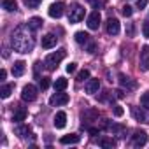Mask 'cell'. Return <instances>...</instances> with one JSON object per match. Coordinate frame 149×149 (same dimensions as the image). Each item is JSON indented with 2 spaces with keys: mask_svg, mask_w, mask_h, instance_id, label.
<instances>
[{
  "mask_svg": "<svg viewBox=\"0 0 149 149\" xmlns=\"http://www.w3.org/2000/svg\"><path fill=\"white\" fill-rule=\"evenodd\" d=\"M98 90H100V81L98 79H90L86 83V93L88 95H95V93H98Z\"/></svg>",
  "mask_w": 149,
  "mask_h": 149,
  "instance_id": "5bb4252c",
  "label": "cell"
},
{
  "mask_svg": "<svg viewBox=\"0 0 149 149\" xmlns=\"http://www.w3.org/2000/svg\"><path fill=\"white\" fill-rule=\"evenodd\" d=\"M63 11H65V4H63V2H54V4H51V6H49L47 14H49L51 18L58 19V18H61V16H63Z\"/></svg>",
  "mask_w": 149,
  "mask_h": 149,
  "instance_id": "8992f818",
  "label": "cell"
},
{
  "mask_svg": "<svg viewBox=\"0 0 149 149\" xmlns=\"http://www.w3.org/2000/svg\"><path fill=\"white\" fill-rule=\"evenodd\" d=\"M84 7L79 6V4H72L70 9H68V21L70 23H79L83 18H84Z\"/></svg>",
  "mask_w": 149,
  "mask_h": 149,
  "instance_id": "3957f363",
  "label": "cell"
},
{
  "mask_svg": "<svg viewBox=\"0 0 149 149\" xmlns=\"http://www.w3.org/2000/svg\"><path fill=\"white\" fill-rule=\"evenodd\" d=\"M140 104H142V107H146V109L149 111V91H146V93L140 97Z\"/></svg>",
  "mask_w": 149,
  "mask_h": 149,
  "instance_id": "4316f807",
  "label": "cell"
},
{
  "mask_svg": "<svg viewBox=\"0 0 149 149\" xmlns=\"http://www.w3.org/2000/svg\"><path fill=\"white\" fill-rule=\"evenodd\" d=\"M56 42H58V37L53 35V33H47V35L42 37V47L44 49H53L56 46Z\"/></svg>",
  "mask_w": 149,
  "mask_h": 149,
  "instance_id": "8fae6325",
  "label": "cell"
},
{
  "mask_svg": "<svg viewBox=\"0 0 149 149\" xmlns=\"http://www.w3.org/2000/svg\"><path fill=\"white\" fill-rule=\"evenodd\" d=\"M25 61H16L13 65V74H14V77H21L23 74H25Z\"/></svg>",
  "mask_w": 149,
  "mask_h": 149,
  "instance_id": "ac0fdd59",
  "label": "cell"
},
{
  "mask_svg": "<svg viewBox=\"0 0 149 149\" xmlns=\"http://www.w3.org/2000/svg\"><path fill=\"white\" fill-rule=\"evenodd\" d=\"M97 118H98V111H95V109H86L83 112V119L84 121H93Z\"/></svg>",
  "mask_w": 149,
  "mask_h": 149,
  "instance_id": "ffe728a7",
  "label": "cell"
},
{
  "mask_svg": "<svg viewBox=\"0 0 149 149\" xmlns=\"http://www.w3.org/2000/svg\"><path fill=\"white\" fill-rule=\"evenodd\" d=\"M105 30H107V33H109V35H118V33H119V30H121L119 21H118L116 18H109V19H107V23H105Z\"/></svg>",
  "mask_w": 149,
  "mask_h": 149,
  "instance_id": "ba28073f",
  "label": "cell"
},
{
  "mask_svg": "<svg viewBox=\"0 0 149 149\" xmlns=\"http://www.w3.org/2000/svg\"><path fill=\"white\" fill-rule=\"evenodd\" d=\"M100 19H102V18H100V13H98V11H93V13L88 16V21H86V23H88V28H90V30H98Z\"/></svg>",
  "mask_w": 149,
  "mask_h": 149,
  "instance_id": "9c48e42d",
  "label": "cell"
},
{
  "mask_svg": "<svg viewBox=\"0 0 149 149\" xmlns=\"http://www.w3.org/2000/svg\"><path fill=\"white\" fill-rule=\"evenodd\" d=\"M13 91H14V84H4L2 88H0V97H2V98H9Z\"/></svg>",
  "mask_w": 149,
  "mask_h": 149,
  "instance_id": "7402d4cb",
  "label": "cell"
},
{
  "mask_svg": "<svg viewBox=\"0 0 149 149\" xmlns=\"http://www.w3.org/2000/svg\"><path fill=\"white\" fill-rule=\"evenodd\" d=\"M49 104H51L53 107L65 105V104H68V95H67V93H63V91H58V93H54V95L49 98Z\"/></svg>",
  "mask_w": 149,
  "mask_h": 149,
  "instance_id": "52a82bcc",
  "label": "cell"
},
{
  "mask_svg": "<svg viewBox=\"0 0 149 149\" xmlns=\"http://www.w3.org/2000/svg\"><path fill=\"white\" fill-rule=\"evenodd\" d=\"M139 67H140L142 72L149 70V46H142L140 56H139Z\"/></svg>",
  "mask_w": 149,
  "mask_h": 149,
  "instance_id": "277c9868",
  "label": "cell"
},
{
  "mask_svg": "<svg viewBox=\"0 0 149 149\" xmlns=\"http://www.w3.org/2000/svg\"><path fill=\"white\" fill-rule=\"evenodd\" d=\"M32 28L28 25H21L18 26L14 32H13V37H11V44L14 47V51L18 53H30L35 46V39L32 35Z\"/></svg>",
  "mask_w": 149,
  "mask_h": 149,
  "instance_id": "6da1fadb",
  "label": "cell"
},
{
  "mask_svg": "<svg viewBox=\"0 0 149 149\" xmlns=\"http://www.w3.org/2000/svg\"><path fill=\"white\" fill-rule=\"evenodd\" d=\"M74 39H76V42L81 44V46H86L88 42H91V40H90V33H86V32H76Z\"/></svg>",
  "mask_w": 149,
  "mask_h": 149,
  "instance_id": "e0dca14e",
  "label": "cell"
},
{
  "mask_svg": "<svg viewBox=\"0 0 149 149\" xmlns=\"http://www.w3.org/2000/svg\"><path fill=\"white\" fill-rule=\"evenodd\" d=\"M16 133H18L21 139H26L28 135H32V130H30V126H26V125H19V126L16 128Z\"/></svg>",
  "mask_w": 149,
  "mask_h": 149,
  "instance_id": "44dd1931",
  "label": "cell"
},
{
  "mask_svg": "<svg viewBox=\"0 0 149 149\" xmlns=\"http://www.w3.org/2000/svg\"><path fill=\"white\" fill-rule=\"evenodd\" d=\"M49 84H51V83H49V79H46V77H42V79H40V88H42V90H47V88H49Z\"/></svg>",
  "mask_w": 149,
  "mask_h": 149,
  "instance_id": "d6a6232c",
  "label": "cell"
},
{
  "mask_svg": "<svg viewBox=\"0 0 149 149\" xmlns=\"http://www.w3.org/2000/svg\"><path fill=\"white\" fill-rule=\"evenodd\" d=\"M25 119H26V111L25 109H18L14 112V116H13V121H16V123H21Z\"/></svg>",
  "mask_w": 149,
  "mask_h": 149,
  "instance_id": "d4e9b609",
  "label": "cell"
},
{
  "mask_svg": "<svg viewBox=\"0 0 149 149\" xmlns=\"http://www.w3.org/2000/svg\"><path fill=\"white\" fill-rule=\"evenodd\" d=\"M147 4H149V0H137V7L139 9H144Z\"/></svg>",
  "mask_w": 149,
  "mask_h": 149,
  "instance_id": "e575fe53",
  "label": "cell"
},
{
  "mask_svg": "<svg viewBox=\"0 0 149 149\" xmlns=\"http://www.w3.org/2000/svg\"><path fill=\"white\" fill-rule=\"evenodd\" d=\"M88 77H90V70H86V68L77 74V81H86Z\"/></svg>",
  "mask_w": 149,
  "mask_h": 149,
  "instance_id": "f1b7e54d",
  "label": "cell"
},
{
  "mask_svg": "<svg viewBox=\"0 0 149 149\" xmlns=\"http://www.w3.org/2000/svg\"><path fill=\"white\" fill-rule=\"evenodd\" d=\"M2 7L7 13H14L18 9V4H16V0H2Z\"/></svg>",
  "mask_w": 149,
  "mask_h": 149,
  "instance_id": "d6986e66",
  "label": "cell"
},
{
  "mask_svg": "<svg viewBox=\"0 0 149 149\" xmlns=\"http://www.w3.org/2000/svg\"><path fill=\"white\" fill-rule=\"evenodd\" d=\"M98 144H100L102 147H105V149H112V147L116 146V142H114L112 139H107V137H102V139L98 140Z\"/></svg>",
  "mask_w": 149,
  "mask_h": 149,
  "instance_id": "484cf974",
  "label": "cell"
},
{
  "mask_svg": "<svg viewBox=\"0 0 149 149\" xmlns=\"http://www.w3.org/2000/svg\"><path fill=\"white\" fill-rule=\"evenodd\" d=\"M67 86H68V81H67L65 77H58V79L54 81V90H56V91H63Z\"/></svg>",
  "mask_w": 149,
  "mask_h": 149,
  "instance_id": "cb8c5ba5",
  "label": "cell"
},
{
  "mask_svg": "<svg viewBox=\"0 0 149 149\" xmlns=\"http://www.w3.org/2000/svg\"><path fill=\"white\" fill-rule=\"evenodd\" d=\"M53 125H54L56 128H65V125H67V114H65L63 111L56 112V116H54V119H53Z\"/></svg>",
  "mask_w": 149,
  "mask_h": 149,
  "instance_id": "9a60e30c",
  "label": "cell"
},
{
  "mask_svg": "<svg viewBox=\"0 0 149 149\" xmlns=\"http://www.w3.org/2000/svg\"><path fill=\"white\" fill-rule=\"evenodd\" d=\"M65 56H67V51H65V49H58V51H54V53L47 54V56H46V60H44L46 68H47V70H54V68L61 63V60H63Z\"/></svg>",
  "mask_w": 149,
  "mask_h": 149,
  "instance_id": "7a4b0ae2",
  "label": "cell"
},
{
  "mask_svg": "<svg viewBox=\"0 0 149 149\" xmlns=\"http://www.w3.org/2000/svg\"><path fill=\"white\" fill-rule=\"evenodd\" d=\"M23 2H25L26 7H37V6L42 2V0H23Z\"/></svg>",
  "mask_w": 149,
  "mask_h": 149,
  "instance_id": "4dcf8cb0",
  "label": "cell"
},
{
  "mask_svg": "<svg viewBox=\"0 0 149 149\" xmlns=\"http://www.w3.org/2000/svg\"><path fill=\"white\" fill-rule=\"evenodd\" d=\"M147 142V133L146 132H135L133 135H132V144L135 146V147H140V146H144Z\"/></svg>",
  "mask_w": 149,
  "mask_h": 149,
  "instance_id": "30bf717a",
  "label": "cell"
},
{
  "mask_svg": "<svg viewBox=\"0 0 149 149\" xmlns=\"http://www.w3.org/2000/svg\"><path fill=\"white\" fill-rule=\"evenodd\" d=\"M26 25H28V26L35 32V30H39V28L42 26V18H37V16H35V18L28 19V23H26Z\"/></svg>",
  "mask_w": 149,
  "mask_h": 149,
  "instance_id": "603a6c76",
  "label": "cell"
},
{
  "mask_svg": "<svg viewBox=\"0 0 149 149\" xmlns=\"http://www.w3.org/2000/svg\"><path fill=\"white\" fill-rule=\"evenodd\" d=\"M76 68H77V63H68L65 70H67L68 74H72V72H76Z\"/></svg>",
  "mask_w": 149,
  "mask_h": 149,
  "instance_id": "836d02e7",
  "label": "cell"
},
{
  "mask_svg": "<svg viewBox=\"0 0 149 149\" xmlns=\"http://www.w3.org/2000/svg\"><path fill=\"white\" fill-rule=\"evenodd\" d=\"M112 112H114V116H116V118H121V116L125 114V111H123V107H121V105H112Z\"/></svg>",
  "mask_w": 149,
  "mask_h": 149,
  "instance_id": "f546056e",
  "label": "cell"
},
{
  "mask_svg": "<svg viewBox=\"0 0 149 149\" xmlns=\"http://www.w3.org/2000/svg\"><path fill=\"white\" fill-rule=\"evenodd\" d=\"M114 93H116V97H118V98H123V97H125V95H123V91H121V90H118V91H114Z\"/></svg>",
  "mask_w": 149,
  "mask_h": 149,
  "instance_id": "74e56055",
  "label": "cell"
},
{
  "mask_svg": "<svg viewBox=\"0 0 149 149\" xmlns=\"http://www.w3.org/2000/svg\"><path fill=\"white\" fill-rule=\"evenodd\" d=\"M79 140H81V137H79L77 133H70V135H63V137L60 139V144L68 146V144H77Z\"/></svg>",
  "mask_w": 149,
  "mask_h": 149,
  "instance_id": "2e32d148",
  "label": "cell"
},
{
  "mask_svg": "<svg viewBox=\"0 0 149 149\" xmlns=\"http://www.w3.org/2000/svg\"><path fill=\"white\" fill-rule=\"evenodd\" d=\"M132 116L137 119V121H142V123H149V114L139 107H132Z\"/></svg>",
  "mask_w": 149,
  "mask_h": 149,
  "instance_id": "7c38bea8",
  "label": "cell"
},
{
  "mask_svg": "<svg viewBox=\"0 0 149 149\" xmlns=\"http://www.w3.org/2000/svg\"><path fill=\"white\" fill-rule=\"evenodd\" d=\"M121 14H123L125 18H130V16L133 14V9H132L130 6H123V7H121Z\"/></svg>",
  "mask_w": 149,
  "mask_h": 149,
  "instance_id": "83f0119b",
  "label": "cell"
},
{
  "mask_svg": "<svg viewBox=\"0 0 149 149\" xmlns=\"http://www.w3.org/2000/svg\"><path fill=\"white\" fill-rule=\"evenodd\" d=\"M118 79H119V84H121L123 88H126V90H135V88H137V83L132 81L128 76H125V74H119Z\"/></svg>",
  "mask_w": 149,
  "mask_h": 149,
  "instance_id": "4fadbf2b",
  "label": "cell"
},
{
  "mask_svg": "<svg viewBox=\"0 0 149 149\" xmlns=\"http://www.w3.org/2000/svg\"><path fill=\"white\" fill-rule=\"evenodd\" d=\"M142 33H144V37L149 39V21H146V23L142 25Z\"/></svg>",
  "mask_w": 149,
  "mask_h": 149,
  "instance_id": "1f68e13d",
  "label": "cell"
},
{
  "mask_svg": "<svg viewBox=\"0 0 149 149\" xmlns=\"http://www.w3.org/2000/svg\"><path fill=\"white\" fill-rule=\"evenodd\" d=\"M88 53H95V44L93 42H88Z\"/></svg>",
  "mask_w": 149,
  "mask_h": 149,
  "instance_id": "8d00e7d4",
  "label": "cell"
},
{
  "mask_svg": "<svg viewBox=\"0 0 149 149\" xmlns=\"http://www.w3.org/2000/svg\"><path fill=\"white\" fill-rule=\"evenodd\" d=\"M6 77H7V70H6V68H2V70H0V79L4 81Z\"/></svg>",
  "mask_w": 149,
  "mask_h": 149,
  "instance_id": "d590c367",
  "label": "cell"
},
{
  "mask_svg": "<svg viewBox=\"0 0 149 149\" xmlns=\"http://www.w3.org/2000/svg\"><path fill=\"white\" fill-rule=\"evenodd\" d=\"M21 98H23L25 102H33V100L37 98V88H35L33 84L23 86V90H21Z\"/></svg>",
  "mask_w": 149,
  "mask_h": 149,
  "instance_id": "5b68a950",
  "label": "cell"
}]
</instances>
